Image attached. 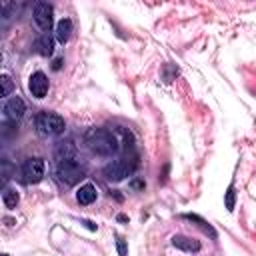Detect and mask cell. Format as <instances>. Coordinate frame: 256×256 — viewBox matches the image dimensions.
I'll use <instances>...</instances> for the list:
<instances>
[{
	"instance_id": "ffe728a7",
	"label": "cell",
	"mask_w": 256,
	"mask_h": 256,
	"mask_svg": "<svg viewBox=\"0 0 256 256\" xmlns=\"http://www.w3.org/2000/svg\"><path fill=\"white\" fill-rule=\"evenodd\" d=\"M116 250H118V256H128V244L120 234L116 236Z\"/></svg>"
},
{
	"instance_id": "8992f818",
	"label": "cell",
	"mask_w": 256,
	"mask_h": 256,
	"mask_svg": "<svg viewBox=\"0 0 256 256\" xmlns=\"http://www.w3.org/2000/svg\"><path fill=\"white\" fill-rule=\"evenodd\" d=\"M22 174L24 180L28 184H36L44 178V160L42 158H28L22 166Z\"/></svg>"
},
{
	"instance_id": "ac0fdd59",
	"label": "cell",
	"mask_w": 256,
	"mask_h": 256,
	"mask_svg": "<svg viewBox=\"0 0 256 256\" xmlns=\"http://www.w3.org/2000/svg\"><path fill=\"white\" fill-rule=\"evenodd\" d=\"M224 204H226V210L228 212L234 210V206H236V190H234V186H228L226 196H224Z\"/></svg>"
},
{
	"instance_id": "7a4b0ae2",
	"label": "cell",
	"mask_w": 256,
	"mask_h": 256,
	"mask_svg": "<svg viewBox=\"0 0 256 256\" xmlns=\"http://www.w3.org/2000/svg\"><path fill=\"white\" fill-rule=\"evenodd\" d=\"M136 166H138V156L120 158V160H114V162H110V164L104 166V176H106V180L120 182V180H124L126 176H130Z\"/></svg>"
},
{
	"instance_id": "3957f363",
	"label": "cell",
	"mask_w": 256,
	"mask_h": 256,
	"mask_svg": "<svg viewBox=\"0 0 256 256\" xmlns=\"http://www.w3.org/2000/svg\"><path fill=\"white\" fill-rule=\"evenodd\" d=\"M36 128L40 134L44 136H56V134H62L64 128H66V122L60 114H54V112H40L36 116Z\"/></svg>"
},
{
	"instance_id": "277c9868",
	"label": "cell",
	"mask_w": 256,
	"mask_h": 256,
	"mask_svg": "<svg viewBox=\"0 0 256 256\" xmlns=\"http://www.w3.org/2000/svg\"><path fill=\"white\" fill-rule=\"evenodd\" d=\"M56 174H58V180L60 182H64L68 186H74L76 182H80L84 178L86 170H84V166L78 160H68V162H60L58 164Z\"/></svg>"
},
{
	"instance_id": "e0dca14e",
	"label": "cell",
	"mask_w": 256,
	"mask_h": 256,
	"mask_svg": "<svg viewBox=\"0 0 256 256\" xmlns=\"http://www.w3.org/2000/svg\"><path fill=\"white\" fill-rule=\"evenodd\" d=\"M12 90H14V80L10 76H6V74H0V98L8 96Z\"/></svg>"
},
{
	"instance_id": "484cf974",
	"label": "cell",
	"mask_w": 256,
	"mask_h": 256,
	"mask_svg": "<svg viewBox=\"0 0 256 256\" xmlns=\"http://www.w3.org/2000/svg\"><path fill=\"white\" fill-rule=\"evenodd\" d=\"M118 220H120V222H126V220H128V218H126V216H124V214H118Z\"/></svg>"
},
{
	"instance_id": "d6986e66",
	"label": "cell",
	"mask_w": 256,
	"mask_h": 256,
	"mask_svg": "<svg viewBox=\"0 0 256 256\" xmlns=\"http://www.w3.org/2000/svg\"><path fill=\"white\" fill-rule=\"evenodd\" d=\"M2 198H4L6 208H16V204H18V192L16 190H6L2 194Z\"/></svg>"
},
{
	"instance_id": "9c48e42d",
	"label": "cell",
	"mask_w": 256,
	"mask_h": 256,
	"mask_svg": "<svg viewBox=\"0 0 256 256\" xmlns=\"http://www.w3.org/2000/svg\"><path fill=\"white\" fill-rule=\"evenodd\" d=\"M4 110H6V116L10 120H20L24 116V112H26V104H24V100L20 96H12L6 102V108Z\"/></svg>"
},
{
	"instance_id": "83f0119b",
	"label": "cell",
	"mask_w": 256,
	"mask_h": 256,
	"mask_svg": "<svg viewBox=\"0 0 256 256\" xmlns=\"http://www.w3.org/2000/svg\"><path fill=\"white\" fill-rule=\"evenodd\" d=\"M0 256H8V254H0Z\"/></svg>"
},
{
	"instance_id": "d4e9b609",
	"label": "cell",
	"mask_w": 256,
	"mask_h": 256,
	"mask_svg": "<svg viewBox=\"0 0 256 256\" xmlns=\"http://www.w3.org/2000/svg\"><path fill=\"white\" fill-rule=\"evenodd\" d=\"M84 224H86L90 230H96V224H94V222H90V220H84Z\"/></svg>"
},
{
	"instance_id": "cb8c5ba5",
	"label": "cell",
	"mask_w": 256,
	"mask_h": 256,
	"mask_svg": "<svg viewBox=\"0 0 256 256\" xmlns=\"http://www.w3.org/2000/svg\"><path fill=\"white\" fill-rule=\"evenodd\" d=\"M166 176H168V164H164V170H162V178H160V180L164 182V180H166Z\"/></svg>"
},
{
	"instance_id": "4fadbf2b",
	"label": "cell",
	"mask_w": 256,
	"mask_h": 256,
	"mask_svg": "<svg viewBox=\"0 0 256 256\" xmlns=\"http://www.w3.org/2000/svg\"><path fill=\"white\" fill-rule=\"evenodd\" d=\"M70 34H72V20L70 18H62L56 24V38H58V42H62V44L68 42Z\"/></svg>"
},
{
	"instance_id": "52a82bcc",
	"label": "cell",
	"mask_w": 256,
	"mask_h": 256,
	"mask_svg": "<svg viewBox=\"0 0 256 256\" xmlns=\"http://www.w3.org/2000/svg\"><path fill=\"white\" fill-rule=\"evenodd\" d=\"M76 154H78V150H76V144L72 140H60L54 148V158L58 164L68 162V160H76Z\"/></svg>"
},
{
	"instance_id": "7402d4cb",
	"label": "cell",
	"mask_w": 256,
	"mask_h": 256,
	"mask_svg": "<svg viewBox=\"0 0 256 256\" xmlns=\"http://www.w3.org/2000/svg\"><path fill=\"white\" fill-rule=\"evenodd\" d=\"M130 186H132V188H134V190H140V188H144V182H142V180H138V178H136V180H132V182H130Z\"/></svg>"
},
{
	"instance_id": "ba28073f",
	"label": "cell",
	"mask_w": 256,
	"mask_h": 256,
	"mask_svg": "<svg viewBox=\"0 0 256 256\" xmlns=\"http://www.w3.org/2000/svg\"><path fill=\"white\" fill-rule=\"evenodd\" d=\"M28 88H30V92H32L34 98H44L46 92H48V78H46V74L40 72V70L34 72V74L30 76Z\"/></svg>"
},
{
	"instance_id": "7c38bea8",
	"label": "cell",
	"mask_w": 256,
	"mask_h": 256,
	"mask_svg": "<svg viewBox=\"0 0 256 256\" xmlns=\"http://www.w3.org/2000/svg\"><path fill=\"white\" fill-rule=\"evenodd\" d=\"M36 48H38V54H42V56H52V52H54V38L50 36V32H44V34L38 38Z\"/></svg>"
},
{
	"instance_id": "6da1fadb",
	"label": "cell",
	"mask_w": 256,
	"mask_h": 256,
	"mask_svg": "<svg viewBox=\"0 0 256 256\" xmlns=\"http://www.w3.org/2000/svg\"><path fill=\"white\" fill-rule=\"evenodd\" d=\"M84 140L88 148L98 156H112L118 150V138L106 128H90Z\"/></svg>"
},
{
	"instance_id": "603a6c76",
	"label": "cell",
	"mask_w": 256,
	"mask_h": 256,
	"mask_svg": "<svg viewBox=\"0 0 256 256\" xmlns=\"http://www.w3.org/2000/svg\"><path fill=\"white\" fill-rule=\"evenodd\" d=\"M62 64H64V60H62V58H56V60H54V64H52V68H54V70H60V68H62Z\"/></svg>"
},
{
	"instance_id": "9a60e30c",
	"label": "cell",
	"mask_w": 256,
	"mask_h": 256,
	"mask_svg": "<svg viewBox=\"0 0 256 256\" xmlns=\"http://www.w3.org/2000/svg\"><path fill=\"white\" fill-rule=\"evenodd\" d=\"M184 218H186V220H192V222H198V226H200L204 232H208L210 236H214V238H216V232H214V228H212V226H210L206 220H202L198 214H184Z\"/></svg>"
},
{
	"instance_id": "44dd1931",
	"label": "cell",
	"mask_w": 256,
	"mask_h": 256,
	"mask_svg": "<svg viewBox=\"0 0 256 256\" xmlns=\"http://www.w3.org/2000/svg\"><path fill=\"white\" fill-rule=\"evenodd\" d=\"M10 8H12V2H8V0H0V16H4Z\"/></svg>"
},
{
	"instance_id": "2e32d148",
	"label": "cell",
	"mask_w": 256,
	"mask_h": 256,
	"mask_svg": "<svg viewBox=\"0 0 256 256\" xmlns=\"http://www.w3.org/2000/svg\"><path fill=\"white\" fill-rule=\"evenodd\" d=\"M14 176V166L8 160H0V182H6Z\"/></svg>"
},
{
	"instance_id": "5bb4252c",
	"label": "cell",
	"mask_w": 256,
	"mask_h": 256,
	"mask_svg": "<svg viewBox=\"0 0 256 256\" xmlns=\"http://www.w3.org/2000/svg\"><path fill=\"white\" fill-rule=\"evenodd\" d=\"M16 134H18V130L14 124H0V146L8 144Z\"/></svg>"
},
{
	"instance_id": "5b68a950",
	"label": "cell",
	"mask_w": 256,
	"mask_h": 256,
	"mask_svg": "<svg viewBox=\"0 0 256 256\" xmlns=\"http://www.w3.org/2000/svg\"><path fill=\"white\" fill-rule=\"evenodd\" d=\"M52 14H54V8H52L48 2H36V4H34V22L38 24L40 30L50 32L52 22H54Z\"/></svg>"
},
{
	"instance_id": "4316f807",
	"label": "cell",
	"mask_w": 256,
	"mask_h": 256,
	"mask_svg": "<svg viewBox=\"0 0 256 256\" xmlns=\"http://www.w3.org/2000/svg\"><path fill=\"white\" fill-rule=\"evenodd\" d=\"M0 62H2V52H0Z\"/></svg>"
},
{
	"instance_id": "30bf717a",
	"label": "cell",
	"mask_w": 256,
	"mask_h": 256,
	"mask_svg": "<svg viewBox=\"0 0 256 256\" xmlns=\"http://www.w3.org/2000/svg\"><path fill=\"white\" fill-rule=\"evenodd\" d=\"M172 246L184 250V252H198L200 250V242L190 238V236H184V234H176L172 236Z\"/></svg>"
},
{
	"instance_id": "8fae6325",
	"label": "cell",
	"mask_w": 256,
	"mask_h": 256,
	"mask_svg": "<svg viewBox=\"0 0 256 256\" xmlns=\"http://www.w3.org/2000/svg\"><path fill=\"white\" fill-rule=\"evenodd\" d=\"M96 196H98V192H96V186L94 184H84V186H80V190L76 192V200L80 202V204H92L94 200H96Z\"/></svg>"
}]
</instances>
